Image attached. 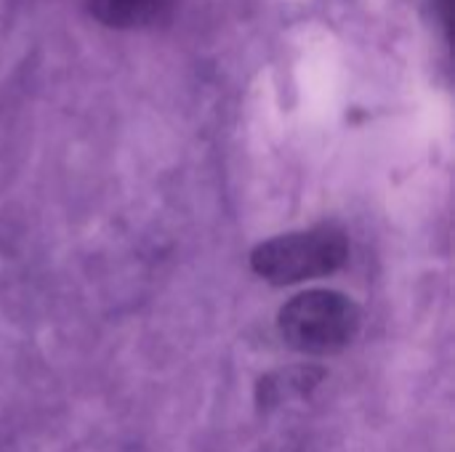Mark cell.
<instances>
[{"label":"cell","mask_w":455,"mask_h":452,"mask_svg":"<svg viewBox=\"0 0 455 452\" xmlns=\"http://www.w3.org/2000/svg\"><path fill=\"white\" fill-rule=\"evenodd\" d=\"M360 306L339 290H304L285 301L277 314L283 341L301 354H339L360 333Z\"/></svg>","instance_id":"6da1fadb"},{"label":"cell","mask_w":455,"mask_h":452,"mask_svg":"<svg viewBox=\"0 0 455 452\" xmlns=\"http://www.w3.org/2000/svg\"><path fill=\"white\" fill-rule=\"evenodd\" d=\"M347 258L349 237L339 226H315L261 242L251 253V269L272 285H299L336 274Z\"/></svg>","instance_id":"7a4b0ae2"},{"label":"cell","mask_w":455,"mask_h":452,"mask_svg":"<svg viewBox=\"0 0 455 452\" xmlns=\"http://www.w3.org/2000/svg\"><path fill=\"white\" fill-rule=\"evenodd\" d=\"M179 0H88L91 16L112 29H147L168 21Z\"/></svg>","instance_id":"3957f363"}]
</instances>
